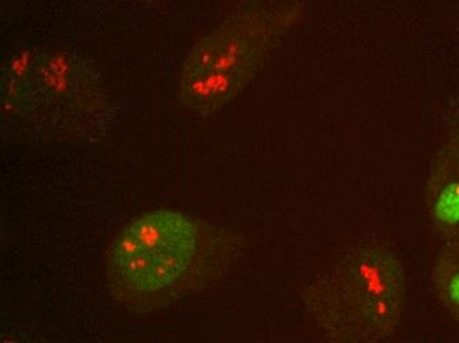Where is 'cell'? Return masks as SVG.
Here are the masks:
<instances>
[{
	"label": "cell",
	"mask_w": 459,
	"mask_h": 343,
	"mask_svg": "<svg viewBox=\"0 0 459 343\" xmlns=\"http://www.w3.org/2000/svg\"><path fill=\"white\" fill-rule=\"evenodd\" d=\"M404 270L387 244L355 248L309 296L322 329L346 341H377L391 334L404 301Z\"/></svg>",
	"instance_id": "7a4b0ae2"
},
{
	"label": "cell",
	"mask_w": 459,
	"mask_h": 343,
	"mask_svg": "<svg viewBox=\"0 0 459 343\" xmlns=\"http://www.w3.org/2000/svg\"><path fill=\"white\" fill-rule=\"evenodd\" d=\"M298 13L293 3H250L201 39L181 71L185 107L209 116L237 99Z\"/></svg>",
	"instance_id": "6da1fadb"
},
{
	"label": "cell",
	"mask_w": 459,
	"mask_h": 343,
	"mask_svg": "<svg viewBox=\"0 0 459 343\" xmlns=\"http://www.w3.org/2000/svg\"><path fill=\"white\" fill-rule=\"evenodd\" d=\"M195 244L197 230L186 216L178 211H151L117 236L111 262L128 287L155 294L186 270Z\"/></svg>",
	"instance_id": "3957f363"
}]
</instances>
